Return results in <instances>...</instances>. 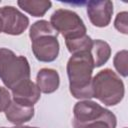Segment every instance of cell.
I'll return each instance as SVG.
<instances>
[{
    "label": "cell",
    "mask_w": 128,
    "mask_h": 128,
    "mask_svg": "<svg viewBox=\"0 0 128 128\" xmlns=\"http://www.w3.org/2000/svg\"><path fill=\"white\" fill-rule=\"evenodd\" d=\"M94 69L93 58L89 51L72 54L66 66L71 95L80 100L93 98L92 73Z\"/></svg>",
    "instance_id": "1"
},
{
    "label": "cell",
    "mask_w": 128,
    "mask_h": 128,
    "mask_svg": "<svg viewBox=\"0 0 128 128\" xmlns=\"http://www.w3.org/2000/svg\"><path fill=\"white\" fill-rule=\"evenodd\" d=\"M58 33L47 20H38L29 30L31 48L35 58L40 62H53L59 55Z\"/></svg>",
    "instance_id": "2"
},
{
    "label": "cell",
    "mask_w": 128,
    "mask_h": 128,
    "mask_svg": "<svg viewBox=\"0 0 128 128\" xmlns=\"http://www.w3.org/2000/svg\"><path fill=\"white\" fill-rule=\"evenodd\" d=\"M73 128H116L114 113L91 100H80L73 108Z\"/></svg>",
    "instance_id": "3"
},
{
    "label": "cell",
    "mask_w": 128,
    "mask_h": 128,
    "mask_svg": "<svg viewBox=\"0 0 128 128\" xmlns=\"http://www.w3.org/2000/svg\"><path fill=\"white\" fill-rule=\"evenodd\" d=\"M31 70L26 57L8 48H0V79L9 90L30 80Z\"/></svg>",
    "instance_id": "4"
},
{
    "label": "cell",
    "mask_w": 128,
    "mask_h": 128,
    "mask_svg": "<svg viewBox=\"0 0 128 128\" xmlns=\"http://www.w3.org/2000/svg\"><path fill=\"white\" fill-rule=\"evenodd\" d=\"M93 97L106 106H115L120 103L125 94L122 79L112 69L99 71L92 78Z\"/></svg>",
    "instance_id": "5"
},
{
    "label": "cell",
    "mask_w": 128,
    "mask_h": 128,
    "mask_svg": "<svg viewBox=\"0 0 128 128\" xmlns=\"http://www.w3.org/2000/svg\"><path fill=\"white\" fill-rule=\"evenodd\" d=\"M50 24L65 40H71L86 35L87 28L80 16L69 9H57L50 17Z\"/></svg>",
    "instance_id": "6"
},
{
    "label": "cell",
    "mask_w": 128,
    "mask_h": 128,
    "mask_svg": "<svg viewBox=\"0 0 128 128\" xmlns=\"http://www.w3.org/2000/svg\"><path fill=\"white\" fill-rule=\"evenodd\" d=\"M0 18L3 24V33L7 35H21L29 26V18L14 6L0 8Z\"/></svg>",
    "instance_id": "7"
},
{
    "label": "cell",
    "mask_w": 128,
    "mask_h": 128,
    "mask_svg": "<svg viewBox=\"0 0 128 128\" xmlns=\"http://www.w3.org/2000/svg\"><path fill=\"white\" fill-rule=\"evenodd\" d=\"M86 11L90 22L96 27H106L110 24L113 14V3L109 0L88 1Z\"/></svg>",
    "instance_id": "8"
},
{
    "label": "cell",
    "mask_w": 128,
    "mask_h": 128,
    "mask_svg": "<svg viewBox=\"0 0 128 128\" xmlns=\"http://www.w3.org/2000/svg\"><path fill=\"white\" fill-rule=\"evenodd\" d=\"M11 92L12 100L26 106H34V104H36L41 97L40 89L31 80L25 81L11 90Z\"/></svg>",
    "instance_id": "9"
},
{
    "label": "cell",
    "mask_w": 128,
    "mask_h": 128,
    "mask_svg": "<svg viewBox=\"0 0 128 128\" xmlns=\"http://www.w3.org/2000/svg\"><path fill=\"white\" fill-rule=\"evenodd\" d=\"M34 106L22 105L14 100L11 101L8 108L4 111L7 120L16 126L30 121L34 116Z\"/></svg>",
    "instance_id": "10"
},
{
    "label": "cell",
    "mask_w": 128,
    "mask_h": 128,
    "mask_svg": "<svg viewBox=\"0 0 128 128\" xmlns=\"http://www.w3.org/2000/svg\"><path fill=\"white\" fill-rule=\"evenodd\" d=\"M36 85L40 91L45 94L55 92L60 85V77L58 72L51 68L40 69L36 76Z\"/></svg>",
    "instance_id": "11"
},
{
    "label": "cell",
    "mask_w": 128,
    "mask_h": 128,
    "mask_svg": "<svg viewBox=\"0 0 128 128\" xmlns=\"http://www.w3.org/2000/svg\"><path fill=\"white\" fill-rule=\"evenodd\" d=\"M90 54L93 58L94 68L101 67L109 60L111 56V47L106 41L96 39L92 42Z\"/></svg>",
    "instance_id": "12"
},
{
    "label": "cell",
    "mask_w": 128,
    "mask_h": 128,
    "mask_svg": "<svg viewBox=\"0 0 128 128\" xmlns=\"http://www.w3.org/2000/svg\"><path fill=\"white\" fill-rule=\"evenodd\" d=\"M18 6L34 17H42L51 8L52 2L47 0H19Z\"/></svg>",
    "instance_id": "13"
},
{
    "label": "cell",
    "mask_w": 128,
    "mask_h": 128,
    "mask_svg": "<svg viewBox=\"0 0 128 128\" xmlns=\"http://www.w3.org/2000/svg\"><path fill=\"white\" fill-rule=\"evenodd\" d=\"M92 42L93 40L91 39L90 36L83 35L81 37L71 39V40H65V45L68 49V51L72 54H76L79 52H87L91 50L92 47Z\"/></svg>",
    "instance_id": "14"
},
{
    "label": "cell",
    "mask_w": 128,
    "mask_h": 128,
    "mask_svg": "<svg viewBox=\"0 0 128 128\" xmlns=\"http://www.w3.org/2000/svg\"><path fill=\"white\" fill-rule=\"evenodd\" d=\"M127 58H128V52L125 49L118 51L113 58V64L115 69L123 77H127V74H128Z\"/></svg>",
    "instance_id": "15"
},
{
    "label": "cell",
    "mask_w": 128,
    "mask_h": 128,
    "mask_svg": "<svg viewBox=\"0 0 128 128\" xmlns=\"http://www.w3.org/2000/svg\"><path fill=\"white\" fill-rule=\"evenodd\" d=\"M114 27L123 34L128 33V13L126 11H122L117 14L114 20Z\"/></svg>",
    "instance_id": "16"
},
{
    "label": "cell",
    "mask_w": 128,
    "mask_h": 128,
    "mask_svg": "<svg viewBox=\"0 0 128 128\" xmlns=\"http://www.w3.org/2000/svg\"><path fill=\"white\" fill-rule=\"evenodd\" d=\"M12 101V96L8 89L0 86V112H4Z\"/></svg>",
    "instance_id": "17"
},
{
    "label": "cell",
    "mask_w": 128,
    "mask_h": 128,
    "mask_svg": "<svg viewBox=\"0 0 128 128\" xmlns=\"http://www.w3.org/2000/svg\"><path fill=\"white\" fill-rule=\"evenodd\" d=\"M17 128H38V127H31V126H23V125H17Z\"/></svg>",
    "instance_id": "18"
},
{
    "label": "cell",
    "mask_w": 128,
    "mask_h": 128,
    "mask_svg": "<svg viewBox=\"0 0 128 128\" xmlns=\"http://www.w3.org/2000/svg\"><path fill=\"white\" fill-rule=\"evenodd\" d=\"M3 31V24H2V20H1V18H0V33Z\"/></svg>",
    "instance_id": "19"
},
{
    "label": "cell",
    "mask_w": 128,
    "mask_h": 128,
    "mask_svg": "<svg viewBox=\"0 0 128 128\" xmlns=\"http://www.w3.org/2000/svg\"><path fill=\"white\" fill-rule=\"evenodd\" d=\"M124 128H126V127H124Z\"/></svg>",
    "instance_id": "20"
}]
</instances>
